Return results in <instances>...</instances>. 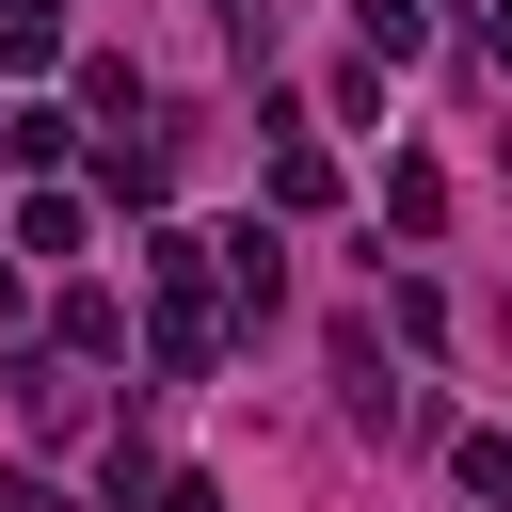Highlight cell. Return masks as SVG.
Listing matches in <instances>:
<instances>
[{
	"mask_svg": "<svg viewBox=\"0 0 512 512\" xmlns=\"http://www.w3.org/2000/svg\"><path fill=\"white\" fill-rule=\"evenodd\" d=\"M272 208H336V160H320L304 128H272Z\"/></svg>",
	"mask_w": 512,
	"mask_h": 512,
	"instance_id": "8992f818",
	"label": "cell"
},
{
	"mask_svg": "<svg viewBox=\"0 0 512 512\" xmlns=\"http://www.w3.org/2000/svg\"><path fill=\"white\" fill-rule=\"evenodd\" d=\"M384 224L432 240V224H448V176H432V160H384Z\"/></svg>",
	"mask_w": 512,
	"mask_h": 512,
	"instance_id": "52a82bcc",
	"label": "cell"
},
{
	"mask_svg": "<svg viewBox=\"0 0 512 512\" xmlns=\"http://www.w3.org/2000/svg\"><path fill=\"white\" fill-rule=\"evenodd\" d=\"M496 64H512V32H496Z\"/></svg>",
	"mask_w": 512,
	"mask_h": 512,
	"instance_id": "5bb4252c",
	"label": "cell"
},
{
	"mask_svg": "<svg viewBox=\"0 0 512 512\" xmlns=\"http://www.w3.org/2000/svg\"><path fill=\"white\" fill-rule=\"evenodd\" d=\"M352 32H368V64H416L432 48V0H352Z\"/></svg>",
	"mask_w": 512,
	"mask_h": 512,
	"instance_id": "30bf717a",
	"label": "cell"
},
{
	"mask_svg": "<svg viewBox=\"0 0 512 512\" xmlns=\"http://www.w3.org/2000/svg\"><path fill=\"white\" fill-rule=\"evenodd\" d=\"M0 384H16L32 432H80V368H64V352H0Z\"/></svg>",
	"mask_w": 512,
	"mask_h": 512,
	"instance_id": "7a4b0ae2",
	"label": "cell"
},
{
	"mask_svg": "<svg viewBox=\"0 0 512 512\" xmlns=\"http://www.w3.org/2000/svg\"><path fill=\"white\" fill-rule=\"evenodd\" d=\"M0 240H16V256H80V192H16Z\"/></svg>",
	"mask_w": 512,
	"mask_h": 512,
	"instance_id": "ba28073f",
	"label": "cell"
},
{
	"mask_svg": "<svg viewBox=\"0 0 512 512\" xmlns=\"http://www.w3.org/2000/svg\"><path fill=\"white\" fill-rule=\"evenodd\" d=\"M0 512H80V496H64V480H32V464H16V480H0Z\"/></svg>",
	"mask_w": 512,
	"mask_h": 512,
	"instance_id": "4fadbf2b",
	"label": "cell"
},
{
	"mask_svg": "<svg viewBox=\"0 0 512 512\" xmlns=\"http://www.w3.org/2000/svg\"><path fill=\"white\" fill-rule=\"evenodd\" d=\"M208 272L240 288V320H272V304H288V240H272V224H240V240H208Z\"/></svg>",
	"mask_w": 512,
	"mask_h": 512,
	"instance_id": "6da1fadb",
	"label": "cell"
},
{
	"mask_svg": "<svg viewBox=\"0 0 512 512\" xmlns=\"http://www.w3.org/2000/svg\"><path fill=\"white\" fill-rule=\"evenodd\" d=\"M96 352H128V304L112 288H64V368H96Z\"/></svg>",
	"mask_w": 512,
	"mask_h": 512,
	"instance_id": "9c48e42d",
	"label": "cell"
},
{
	"mask_svg": "<svg viewBox=\"0 0 512 512\" xmlns=\"http://www.w3.org/2000/svg\"><path fill=\"white\" fill-rule=\"evenodd\" d=\"M448 480H464L480 512H512V432H464V448H448Z\"/></svg>",
	"mask_w": 512,
	"mask_h": 512,
	"instance_id": "7c38bea8",
	"label": "cell"
},
{
	"mask_svg": "<svg viewBox=\"0 0 512 512\" xmlns=\"http://www.w3.org/2000/svg\"><path fill=\"white\" fill-rule=\"evenodd\" d=\"M0 160H16V176H64V160H80V128H64L48 96H16V112H0Z\"/></svg>",
	"mask_w": 512,
	"mask_h": 512,
	"instance_id": "3957f363",
	"label": "cell"
},
{
	"mask_svg": "<svg viewBox=\"0 0 512 512\" xmlns=\"http://www.w3.org/2000/svg\"><path fill=\"white\" fill-rule=\"evenodd\" d=\"M0 64H16V80L64 64V0H0Z\"/></svg>",
	"mask_w": 512,
	"mask_h": 512,
	"instance_id": "8fae6325",
	"label": "cell"
},
{
	"mask_svg": "<svg viewBox=\"0 0 512 512\" xmlns=\"http://www.w3.org/2000/svg\"><path fill=\"white\" fill-rule=\"evenodd\" d=\"M96 192H112V208H160V192H176V144H128V128H112V144H96Z\"/></svg>",
	"mask_w": 512,
	"mask_h": 512,
	"instance_id": "277c9868",
	"label": "cell"
},
{
	"mask_svg": "<svg viewBox=\"0 0 512 512\" xmlns=\"http://www.w3.org/2000/svg\"><path fill=\"white\" fill-rule=\"evenodd\" d=\"M160 368H224V304L208 288H160Z\"/></svg>",
	"mask_w": 512,
	"mask_h": 512,
	"instance_id": "5b68a950",
	"label": "cell"
}]
</instances>
